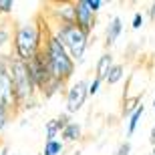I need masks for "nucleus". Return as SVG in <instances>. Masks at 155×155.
Listing matches in <instances>:
<instances>
[{
  "label": "nucleus",
  "mask_w": 155,
  "mask_h": 155,
  "mask_svg": "<svg viewBox=\"0 0 155 155\" xmlns=\"http://www.w3.org/2000/svg\"><path fill=\"white\" fill-rule=\"evenodd\" d=\"M46 28L48 26H42L40 20L16 26V28L12 30V57L22 61V63L35 58L42 51Z\"/></svg>",
  "instance_id": "nucleus-1"
},
{
  "label": "nucleus",
  "mask_w": 155,
  "mask_h": 155,
  "mask_svg": "<svg viewBox=\"0 0 155 155\" xmlns=\"http://www.w3.org/2000/svg\"><path fill=\"white\" fill-rule=\"evenodd\" d=\"M42 54H45V58H46V64H48L51 77H54V79L67 83L71 77L75 75L77 63L71 58V54L67 52V48L58 42V38L52 35L48 28H46L45 45H42Z\"/></svg>",
  "instance_id": "nucleus-2"
},
{
  "label": "nucleus",
  "mask_w": 155,
  "mask_h": 155,
  "mask_svg": "<svg viewBox=\"0 0 155 155\" xmlns=\"http://www.w3.org/2000/svg\"><path fill=\"white\" fill-rule=\"evenodd\" d=\"M48 30L67 48V52L71 54V58L75 63H83L87 46H89V35L87 32H83L77 24H58V22H54V26Z\"/></svg>",
  "instance_id": "nucleus-3"
},
{
  "label": "nucleus",
  "mask_w": 155,
  "mask_h": 155,
  "mask_svg": "<svg viewBox=\"0 0 155 155\" xmlns=\"http://www.w3.org/2000/svg\"><path fill=\"white\" fill-rule=\"evenodd\" d=\"M10 79H12V89H14V97H16L18 103V111L20 109H28L35 105V85L28 77V71H26V63L18 61V58L12 57L10 63Z\"/></svg>",
  "instance_id": "nucleus-4"
},
{
  "label": "nucleus",
  "mask_w": 155,
  "mask_h": 155,
  "mask_svg": "<svg viewBox=\"0 0 155 155\" xmlns=\"http://www.w3.org/2000/svg\"><path fill=\"white\" fill-rule=\"evenodd\" d=\"M10 63H12V54L0 57V105L14 115L18 111V103H16V97H14V89H12Z\"/></svg>",
  "instance_id": "nucleus-5"
},
{
  "label": "nucleus",
  "mask_w": 155,
  "mask_h": 155,
  "mask_svg": "<svg viewBox=\"0 0 155 155\" xmlns=\"http://www.w3.org/2000/svg\"><path fill=\"white\" fill-rule=\"evenodd\" d=\"M26 71H28V77L32 81V85H35L36 95H38L42 91V87L46 85V81L51 79V71H48V64H46V58L42 54V51L35 58L26 61Z\"/></svg>",
  "instance_id": "nucleus-6"
},
{
  "label": "nucleus",
  "mask_w": 155,
  "mask_h": 155,
  "mask_svg": "<svg viewBox=\"0 0 155 155\" xmlns=\"http://www.w3.org/2000/svg\"><path fill=\"white\" fill-rule=\"evenodd\" d=\"M87 81H77V83H73V85L67 89V97H64V113H69V115H73V113H79L81 109H83V105H85L87 101Z\"/></svg>",
  "instance_id": "nucleus-7"
},
{
  "label": "nucleus",
  "mask_w": 155,
  "mask_h": 155,
  "mask_svg": "<svg viewBox=\"0 0 155 155\" xmlns=\"http://www.w3.org/2000/svg\"><path fill=\"white\" fill-rule=\"evenodd\" d=\"M73 6H75V24L83 32L91 35L93 26H95V14L89 10L87 0H77V2H73Z\"/></svg>",
  "instance_id": "nucleus-8"
},
{
  "label": "nucleus",
  "mask_w": 155,
  "mask_h": 155,
  "mask_svg": "<svg viewBox=\"0 0 155 155\" xmlns=\"http://www.w3.org/2000/svg\"><path fill=\"white\" fill-rule=\"evenodd\" d=\"M54 8H51L54 22L58 24H75V6L73 2H57L52 4Z\"/></svg>",
  "instance_id": "nucleus-9"
},
{
  "label": "nucleus",
  "mask_w": 155,
  "mask_h": 155,
  "mask_svg": "<svg viewBox=\"0 0 155 155\" xmlns=\"http://www.w3.org/2000/svg\"><path fill=\"white\" fill-rule=\"evenodd\" d=\"M12 22L8 18L0 20V57L12 54Z\"/></svg>",
  "instance_id": "nucleus-10"
},
{
  "label": "nucleus",
  "mask_w": 155,
  "mask_h": 155,
  "mask_svg": "<svg viewBox=\"0 0 155 155\" xmlns=\"http://www.w3.org/2000/svg\"><path fill=\"white\" fill-rule=\"evenodd\" d=\"M121 32H123V20H121V16H113L111 22L107 24V30H105V42H107V46L115 45L117 38L121 36Z\"/></svg>",
  "instance_id": "nucleus-11"
},
{
  "label": "nucleus",
  "mask_w": 155,
  "mask_h": 155,
  "mask_svg": "<svg viewBox=\"0 0 155 155\" xmlns=\"http://www.w3.org/2000/svg\"><path fill=\"white\" fill-rule=\"evenodd\" d=\"M61 137H63V141H67V143L79 141V139L83 137V127H81V123L71 121L69 125H64L63 129H61Z\"/></svg>",
  "instance_id": "nucleus-12"
},
{
  "label": "nucleus",
  "mask_w": 155,
  "mask_h": 155,
  "mask_svg": "<svg viewBox=\"0 0 155 155\" xmlns=\"http://www.w3.org/2000/svg\"><path fill=\"white\" fill-rule=\"evenodd\" d=\"M64 85H67V83H63V81H58V79H54V77H51V79L46 81V85L42 87V91H40L38 95H40V97H45V99H51V97H54L58 91H63Z\"/></svg>",
  "instance_id": "nucleus-13"
},
{
  "label": "nucleus",
  "mask_w": 155,
  "mask_h": 155,
  "mask_svg": "<svg viewBox=\"0 0 155 155\" xmlns=\"http://www.w3.org/2000/svg\"><path fill=\"white\" fill-rule=\"evenodd\" d=\"M111 64H113V54H111V52L101 54V57H99V61H97V71H95V77L103 81L105 75H107V71L111 69Z\"/></svg>",
  "instance_id": "nucleus-14"
},
{
  "label": "nucleus",
  "mask_w": 155,
  "mask_h": 155,
  "mask_svg": "<svg viewBox=\"0 0 155 155\" xmlns=\"http://www.w3.org/2000/svg\"><path fill=\"white\" fill-rule=\"evenodd\" d=\"M123 77H125V67H123V64H111V69L107 71V75H105V83H107V85H117V83H119L121 79H123Z\"/></svg>",
  "instance_id": "nucleus-15"
},
{
  "label": "nucleus",
  "mask_w": 155,
  "mask_h": 155,
  "mask_svg": "<svg viewBox=\"0 0 155 155\" xmlns=\"http://www.w3.org/2000/svg\"><path fill=\"white\" fill-rule=\"evenodd\" d=\"M143 113H145V105L141 103L137 107V109L133 111L131 115H129V125H127V137H131L133 133L137 131V127H139V121H141V117H143Z\"/></svg>",
  "instance_id": "nucleus-16"
},
{
  "label": "nucleus",
  "mask_w": 155,
  "mask_h": 155,
  "mask_svg": "<svg viewBox=\"0 0 155 155\" xmlns=\"http://www.w3.org/2000/svg\"><path fill=\"white\" fill-rule=\"evenodd\" d=\"M63 151H64V143L58 141V139H52V141H46L45 143L40 155H61Z\"/></svg>",
  "instance_id": "nucleus-17"
},
{
  "label": "nucleus",
  "mask_w": 155,
  "mask_h": 155,
  "mask_svg": "<svg viewBox=\"0 0 155 155\" xmlns=\"http://www.w3.org/2000/svg\"><path fill=\"white\" fill-rule=\"evenodd\" d=\"M58 133H61V127H58L57 119H51L45 123V135H46V141H52V139L58 137Z\"/></svg>",
  "instance_id": "nucleus-18"
},
{
  "label": "nucleus",
  "mask_w": 155,
  "mask_h": 155,
  "mask_svg": "<svg viewBox=\"0 0 155 155\" xmlns=\"http://www.w3.org/2000/svg\"><path fill=\"white\" fill-rule=\"evenodd\" d=\"M139 105H141V99L139 97H133V99H125V105H123V115H131L133 111L137 109Z\"/></svg>",
  "instance_id": "nucleus-19"
},
{
  "label": "nucleus",
  "mask_w": 155,
  "mask_h": 155,
  "mask_svg": "<svg viewBox=\"0 0 155 155\" xmlns=\"http://www.w3.org/2000/svg\"><path fill=\"white\" fill-rule=\"evenodd\" d=\"M10 117H12V113L0 105V135H2V131L8 127V123H10Z\"/></svg>",
  "instance_id": "nucleus-20"
},
{
  "label": "nucleus",
  "mask_w": 155,
  "mask_h": 155,
  "mask_svg": "<svg viewBox=\"0 0 155 155\" xmlns=\"http://www.w3.org/2000/svg\"><path fill=\"white\" fill-rule=\"evenodd\" d=\"M101 85H103V81L97 79V77H93L91 83H87V95H91V97H95L99 93V89H101Z\"/></svg>",
  "instance_id": "nucleus-21"
},
{
  "label": "nucleus",
  "mask_w": 155,
  "mask_h": 155,
  "mask_svg": "<svg viewBox=\"0 0 155 155\" xmlns=\"http://www.w3.org/2000/svg\"><path fill=\"white\" fill-rule=\"evenodd\" d=\"M14 8V0H0V14H10Z\"/></svg>",
  "instance_id": "nucleus-22"
},
{
  "label": "nucleus",
  "mask_w": 155,
  "mask_h": 155,
  "mask_svg": "<svg viewBox=\"0 0 155 155\" xmlns=\"http://www.w3.org/2000/svg\"><path fill=\"white\" fill-rule=\"evenodd\" d=\"M115 155H131V143H129V141H123V143L117 147Z\"/></svg>",
  "instance_id": "nucleus-23"
},
{
  "label": "nucleus",
  "mask_w": 155,
  "mask_h": 155,
  "mask_svg": "<svg viewBox=\"0 0 155 155\" xmlns=\"http://www.w3.org/2000/svg\"><path fill=\"white\" fill-rule=\"evenodd\" d=\"M87 6H89V10L93 14H97L101 10V6H103V0H87Z\"/></svg>",
  "instance_id": "nucleus-24"
},
{
  "label": "nucleus",
  "mask_w": 155,
  "mask_h": 155,
  "mask_svg": "<svg viewBox=\"0 0 155 155\" xmlns=\"http://www.w3.org/2000/svg\"><path fill=\"white\" fill-rule=\"evenodd\" d=\"M131 26H133L135 30H139L141 26H143V14H141V12H135V14H133V22H131Z\"/></svg>",
  "instance_id": "nucleus-25"
},
{
  "label": "nucleus",
  "mask_w": 155,
  "mask_h": 155,
  "mask_svg": "<svg viewBox=\"0 0 155 155\" xmlns=\"http://www.w3.org/2000/svg\"><path fill=\"white\" fill-rule=\"evenodd\" d=\"M57 123H58V127L63 129L64 125H69V123H71V115H69V113H61V115L57 117Z\"/></svg>",
  "instance_id": "nucleus-26"
},
{
  "label": "nucleus",
  "mask_w": 155,
  "mask_h": 155,
  "mask_svg": "<svg viewBox=\"0 0 155 155\" xmlns=\"http://www.w3.org/2000/svg\"><path fill=\"white\" fill-rule=\"evenodd\" d=\"M149 141H151V145H155V125L151 127V131H149Z\"/></svg>",
  "instance_id": "nucleus-27"
},
{
  "label": "nucleus",
  "mask_w": 155,
  "mask_h": 155,
  "mask_svg": "<svg viewBox=\"0 0 155 155\" xmlns=\"http://www.w3.org/2000/svg\"><path fill=\"white\" fill-rule=\"evenodd\" d=\"M149 16H151V20L155 22V2L151 4V8H149Z\"/></svg>",
  "instance_id": "nucleus-28"
},
{
  "label": "nucleus",
  "mask_w": 155,
  "mask_h": 155,
  "mask_svg": "<svg viewBox=\"0 0 155 155\" xmlns=\"http://www.w3.org/2000/svg\"><path fill=\"white\" fill-rule=\"evenodd\" d=\"M0 155H10V153H8V149H6V147H2V149H0Z\"/></svg>",
  "instance_id": "nucleus-29"
},
{
  "label": "nucleus",
  "mask_w": 155,
  "mask_h": 155,
  "mask_svg": "<svg viewBox=\"0 0 155 155\" xmlns=\"http://www.w3.org/2000/svg\"><path fill=\"white\" fill-rule=\"evenodd\" d=\"M10 155H20V153H10Z\"/></svg>",
  "instance_id": "nucleus-30"
},
{
  "label": "nucleus",
  "mask_w": 155,
  "mask_h": 155,
  "mask_svg": "<svg viewBox=\"0 0 155 155\" xmlns=\"http://www.w3.org/2000/svg\"><path fill=\"white\" fill-rule=\"evenodd\" d=\"M153 155H155V145H153Z\"/></svg>",
  "instance_id": "nucleus-31"
}]
</instances>
